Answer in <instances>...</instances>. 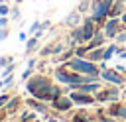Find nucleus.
<instances>
[{
  "mask_svg": "<svg viewBox=\"0 0 126 122\" xmlns=\"http://www.w3.org/2000/svg\"><path fill=\"white\" fill-rule=\"evenodd\" d=\"M69 96L73 98V102H79V104H91V102H94V98H91L89 94H79V92H71Z\"/></svg>",
  "mask_w": 126,
  "mask_h": 122,
  "instance_id": "obj_9",
  "label": "nucleus"
},
{
  "mask_svg": "<svg viewBox=\"0 0 126 122\" xmlns=\"http://www.w3.org/2000/svg\"><path fill=\"white\" fill-rule=\"evenodd\" d=\"M122 57H124V59H126V51H122Z\"/></svg>",
  "mask_w": 126,
  "mask_h": 122,
  "instance_id": "obj_27",
  "label": "nucleus"
},
{
  "mask_svg": "<svg viewBox=\"0 0 126 122\" xmlns=\"http://www.w3.org/2000/svg\"><path fill=\"white\" fill-rule=\"evenodd\" d=\"M114 51H116V45H108V47H106V51H104V57H102V61H108V59H110V55H112Z\"/></svg>",
  "mask_w": 126,
  "mask_h": 122,
  "instance_id": "obj_14",
  "label": "nucleus"
},
{
  "mask_svg": "<svg viewBox=\"0 0 126 122\" xmlns=\"http://www.w3.org/2000/svg\"><path fill=\"white\" fill-rule=\"evenodd\" d=\"M118 96H120V92L114 91V89H110V91H102V92H98V94H96V100H116Z\"/></svg>",
  "mask_w": 126,
  "mask_h": 122,
  "instance_id": "obj_8",
  "label": "nucleus"
},
{
  "mask_svg": "<svg viewBox=\"0 0 126 122\" xmlns=\"http://www.w3.org/2000/svg\"><path fill=\"white\" fill-rule=\"evenodd\" d=\"M8 102V96H0V106H4Z\"/></svg>",
  "mask_w": 126,
  "mask_h": 122,
  "instance_id": "obj_23",
  "label": "nucleus"
},
{
  "mask_svg": "<svg viewBox=\"0 0 126 122\" xmlns=\"http://www.w3.org/2000/svg\"><path fill=\"white\" fill-rule=\"evenodd\" d=\"M12 69H14V63H10V65L6 67V71H4V75H10V73H12Z\"/></svg>",
  "mask_w": 126,
  "mask_h": 122,
  "instance_id": "obj_22",
  "label": "nucleus"
},
{
  "mask_svg": "<svg viewBox=\"0 0 126 122\" xmlns=\"http://www.w3.org/2000/svg\"><path fill=\"white\" fill-rule=\"evenodd\" d=\"M67 67H69V69H73V71L85 73V75L98 77V69H96V65H94V63H91V61H85V59H81V57H75V59H71V61L67 63Z\"/></svg>",
  "mask_w": 126,
  "mask_h": 122,
  "instance_id": "obj_2",
  "label": "nucleus"
},
{
  "mask_svg": "<svg viewBox=\"0 0 126 122\" xmlns=\"http://www.w3.org/2000/svg\"><path fill=\"white\" fill-rule=\"evenodd\" d=\"M122 0H118V2H114L112 4V8H110V12H108V16L110 18H118V14H122Z\"/></svg>",
  "mask_w": 126,
  "mask_h": 122,
  "instance_id": "obj_12",
  "label": "nucleus"
},
{
  "mask_svg": "<svg viewBox=\"0 0 126 122\" xmlns=\"http://www.w3.org/2000/svg\"><path fill=\"white\" fill-rule=\"evenodd\" d=\"M104 41V33H100V31H96L94 33V37L89 41V45H87V49L91 51V49H94V47H100V43Z\"/></svg>",
  "mask_w": 126,
  "mask_h": 122,
  "instance_id": "obj_11",
  "label": "nucleus"
},
{
  "mask_svg": "<svg viewBox=\"0 0 126 122\" xmlns=\"http://www.w3.org/2000/svg\"><path fill=\"white\" fill-rule=\"evenodd\" d=\"M112 4H114V0H94L93 2V20L94 22H102L108 16Z\"/></svg>",
  "mask_w": 126,
  "mask_h": 122,
  "instance_id": "obj_3",
  "label": "nucleus"
},
{
  "mask_svg": "<svg viewBox=\"0 0 126 122\" xmlns=\"http://www.w3.org/2000/svg\"><path fill=\"white\" fill-rule=\"evenodd\" d=\"M89 57H91L93 61H96V59H102V57H104V51H102V47H94V51H93Z\"/></svg>",
  "mask_w": 126,
  "mask_h": 122,
  "instance_id": "obj_13",
  "label": "nucleus"
},
{
  "mask_svg": "<svg viewBox=\"0 0 126 122\" xmlns=\"http://www.w3.org/2000/svg\"><path fill=\"white\" fill-rule=\"evenodd\" d=\"M35 43H37V37H32L30 41H28V47H26V53H30L33 47H35Z\"/></svg>",
  "mask_w": 126,
  "mask_h": 122,
  "instance_id": "obj_16",
  "label": "nucleus"
},
{
  "mask_svg": "<svg viewBox=\"0 0 126 122\" xmlns=\"http://www.w3.org/2000/svg\"><path fill=\"white\" fill-rule=\"evenodd\" d=\"M120 22H122V24H126V12H122V16H120Z\"/></svg>",
  "mask_w": 126,
  "mask_h": 122,
  "instance_id": "obj_26",
  "label": "nucleus"
},
{
  "mask_svg": "<svg viewBox=\"0 0 126 122\" xmlns=\"http://www.w3.org/2000/svg\"><path fill=\"white\" fill-rule=\"evenodd\" d=\"M77 22H79V14H77V12H75L73 16H69V18H67V24H71V26H75Z\"/></svg>",
  "mask_w": 126,
  "mask_h": 122,
  "instance_id": "obj_17",
  "label": "nucleus"
},
{
  "mask_svg": "<svg viewBox=\"0 0 126 122\" xmlns=\"http://www.w3.org/2000/svg\"><path fill=\"white\" fill-rule=\"evenodd\" d=\"M12 61V57H0V67H4V65H8Z\"/></svg>",
  "mask_w": 126,
  "mask_h": 122,
  "instance_id": "obj_20",
  "label": "nucleus"
},
{
  "mask_svg": "<svg viewBox=\"0 0 126 122\" xmlns=\"http://www.w3.org/2000/svg\"><path fill=\"white\" fill-rule=\"evenodd\" d=\"M122 2H124V4H126V0H122Z\"/></svg>",
  "mask_w": 126,
  "mask_h": 122,
  "instance_id": "obj_29",
  "label": "nucleus"
},
{
  "mask_svg": "<svg viewBox=\"0 0 126 122\" xmlns=\"http://www.w3.org/2000/svg\"><path fill=\"white\" fill-rule=\"evenodd\" d=\"M30 106H33L35 110H39V112H45V106L41 104V102H35V100H30Z\"/></svg>",
  "mask_w": 126,
  "mask_h": 122,
  "instance_id": "obj_15",
  "label": "nucleus"
},
{
  "mask_svg": "<svg viewBox=\"0 0 126 122\" xmlns=\"http://www.w3.org/2000/svg\"><path fill=\"white\" fill-rule=\"evenodd\" d=\"M28 91H30L35 98H39V100H47V98H57V96H61L59 89H53L45 77H33V79L28 83Z\"/></svg>",
  "mask_w": 126,
  "mask_h": 122,
  "instance_id": "obj_1",
  "label": "nucleus"
},
{
  "mask_svg": "<svg viewBox=\"0 0 126 122\" xmlns=\"http://www.w3.org/2000/svg\"><path fill=\"white\" fill-rule=\"evenodd\" d=\"M0 2H4V0H0Z\"/></svg>",
  "mask_w": 126,
  "mask_h": 122,
  "instance_id": "obj_30",
  "label": "nucleus"
},
{
  "mask_svg": "<svg viewBox=\"0 0 126 122\" xmlns=\"http://www.w3.org/2000/svg\"><path fill=\"white\" fill-rule=\"evenodd\" d=\"M0 14H2V16L8 14V8H6V6H0Z\"/></svg>",
  "mask_w": 126,
  "mask_h": 122,
  "instance_id": "obj_24",
  "label": "nucleus"
},
{
  "mask_svg": "<svg viewBox=\"0 0 126 122\" xmlns=\"http://www.w3.org/2000/svg\"><path fill=\"white\" fill-rule=\"evenodd\" d=\"M108 112H110V116H116V118H126V106H122V104H112Z\"/></svg>",
  "mask_w": 126,
  "mask_h": 122,
  "instance_id": "obj_10",
  "label": "nucleus"
},
{
  "mask_svg": "<svg viewBox=\"0 0 126 122\" xmlns=\"http://www.w3.org/2000/svg\"><path fill=\"white\" fill-rule=\"evenodd\" d=\"M104 81H108V83H114V85H122L124 83V79L118 75V71H108V69H102V75H100Z\"/></svg>",
  "mask_w": 126,
  "mask_h": 122,
  "instance_id": "obj_6",
  "label": "nucleus"
},
{
  "mask_svg": "<svg viewBox=\"0 0 126 122\" xmlns=\"http://www.w3.org/2000/svg\"><path fill=\"white\" fill-rule=\"evenodd\" d=\"M118 30H120L118 18H110V20H108V22L104 24V35H106V37H114Z\"/></svg>",
  "mask_w": 126,
  "mask_h": 122,
  "instance_id": "obj_5",
  "label": "nucleus"
},
{
  "mask_svg": "<svg viewBox=\"0 0 126 122\" xmlns=\"http://www.w3.org/2000/svg\"><path fill=\"white\" fill-rule=\"evenodd\" d=\"M16 2H22V0H16Z\"/></svg>",
  "mask_w": 126,
  "mask_h": 122,
  "instance_id": "obj_28",
  "label": "nucleus"
},
{
  "mask_svg": "<svg viewBox=\"0 0 126 122\" xmlns=\"http://www.w3.org/2000/svg\"><path fill=\"white\" fill-rule=\"evenodd\" d=\"M71 104H73V98H71V96H69V98H61V96L53 98V106H55L57 110H69Z\"/></svg>",
  "mask_w": 126,
  "mask_h": 122,
  "instance_id": "obj_7",
  "label": "nucleus"
},
{
  "mask_svg": "<svg viewBox=\"0 0 126 122\" xmlns=\"http://www.w3.org/2000/svg\"><path fill=\"white\" fill-rule=\"evenodd\" d=\"M93 22H94L93 18H87V20H85V24H83V41H91V39L94 37L96 30H94Z\"/></svg>",
  "mask_w": 126,
  "mask_h": 122,
  "instance_id": "obj_4",
  "label": "nucleus"
},
{
  "mask_svg": "<svg viewBox=\"0 0 126 122\" xmlns=\"http://www.w3.org/2000/svg\"><path fill=\"white\" fill-rule=\"evenodd\" d=\"M87 8H89V0H83L81 6H79V12H83V10H87Z\"/></svg>",
  "mask_w": 126,
  "mask_h": 122,
  "instance_id": "obj_21",
  "label": "nucleus"
},
{
  "mask_svg": "<svg viewBox=\"0 0 126 122\" xmlns=\"http://www.w3.org/2000/svg\"><path fill=\"white\" fill-rule=\"evenodd\" d=\"M6 35H8V31H6V30H2V31H0V39H4Z\"/></svg>",
  "mask_w": 126,
  "mask_h": 122,
  "instance_id": "obj_25",
  "label": "nucleus"
},
{
  "mask_svg": "<svg viewBox=\"0 0 126 122\" xmlns=\"http://www.w3.org/2000/svg\"><path fill=\"white\" fill-rule=\"evenodd\" d=\"M75 122H89V116H85V114H77V116H75Z\"/></svg>",
  "mask_w": 126,
  "mask_h": 122,
  "instance_id": "obj_19",
  "label": "nucleus"
},
{
  "mask_svg": "<svg viewBox=\"0 0 126 122\" xmlns=\"http://www.w3.org/2000/svg\"><path fill=\"white\" fill-rule=\"evenodd\" d=\"M14 106H18V98H12V100H10V102H8V104H6V108H8V110H10V112H12V110H14Z\"/></svg>",
  "mask_w": 126,
  "mask_h": 122,
  "instance_id": "obj_18",
  "label": "nucleus"
}]
</instances>
